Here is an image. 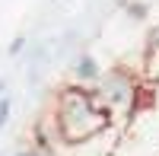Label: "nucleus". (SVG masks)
Instances as JSON below:
<instances>
[{
    "label": "nucleus",
    "mask_w": 159,
    "mask_h": 156,
    "mask_svg": "<svg viewBox=\"0 0 159 156\" xmlns=\"http://www.w3.org/2000/svg\"><path fill=\"white\" fill-rule=\"evenodd\" d=\"M57 137L64 144H86L96 140L108 127V112H105L96 96L83 86H67L57 96V112H54Z\"/></svg>",
    "instance_id": "1"
},
{
    "label": "nucleus",
    "mask_w": 159,
    "mask_h": 156,
    "mask_svg": "<svg viewBox=\"0 0 159 156\" xmlns=\"http://www.w3.org/2000/svg\"><path fill=\"white\" fill-rule=\"evenodd\" d=\"M73 76H76V83H99L102 67L96 64L92 54H80V57L73 61Z\"/></svg>",
    "instance_id": "2"
},
{
    "label": "nucleus",
    "mask_w": 159,
    "mask_h": 156,
    "mask_svg": "<svg viewBox=\"0 0 159 156\" xmlns=\"http://www.w3.org/2000/svg\"><path fill=\"white\" fill-rule=\"evenodd\" d=\"M124 13H127V16L130 19H147V3H137V0H130V3H124Z\"/></svg>",
    "instance_id": "3"
},
{
    "label": "nucleus",
    "mask_w": 159,
    "mask_h": 156,
    "mask_svg": "<svg viewBox=\"0 0 159 156\" xmlns=\"http://www.w3.org/2000/svg\"><path fill=\"white\" fill-rule=\"evenodd\" d=\"M10 112H13V99H10V96H0V127H7Z\"/></svg>",
    "instance_id": "4"
},
{
    "label": "nucleus",
    "mask_w": 159,
    "mask_h": 156,
    "mask_svg": "<svg viewBox=\"0 0 159 156\" xmlns=\"http://www.w3.org/2000/svg\"><path fill=\"white\" fill-rule=\"evenodd\" d=\"M22 48H25V35H16V38L10 42V48H7V54H10V57H19Z\"/></svg>",
    "instance_id": "5"
},
{
    "label": "nucleus",
    "mask_w": 159,
    "mask_h": 156,
    "mask_svg": "<svg viewBox=\"0 0 159 156\" xmlns=\"http://www.w3.org/2000/svg\"><path fill=\"white\" fill-rule=\"evenodd\" d=\"M13 156H38V153H35V147H29V150H19V153H13Z\"/></svg>",
    "instance_id": "6"
},
{
    "label": "nucleus",
    "mask_w": 159,
    "mask_h": 156,
    "mask_svg": "<svg viewBox=\"0 0 159 156\" xmlns=\"http://www.w3.org/2000/svg\"><path fill=\"white\" fill-rule=\"evenodd\" d=\"M54 3H57V0H54Z\"/></svg>",
    "instance_id": "7"
}]
</instances>
